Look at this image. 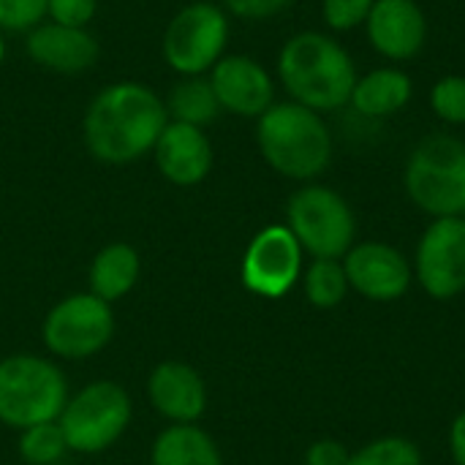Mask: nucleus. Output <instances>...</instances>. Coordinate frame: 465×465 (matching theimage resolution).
I'll return each mask as SVG.
<instances>
[{
    "label": "nucleus",
    "instance_id": "f257e3e1",
    "mask_svg": "<svg viewBox=\"0 0 465 465\" xmlns=\"http://www.w3.org/2000/svg\"><path fill=\"white\" fill-rule=\"evenodd\" d=\"M169 114L163 95L136 79L101 87L82 114V142L87 153L109 166H125L153 153Z\"/></svg>",
    "mask_w": 465,
    "mask_h": 465
},
{
    "label": "nucleus",
    "instance_id": "f03ea898",
    "mask_svg": "<svg viewBox=\"0 0 465 465\" xmlns=\"http://www.w3.org/2000/svg\"><path fill=\"white\" fill-rule=\"evenodd\" d=\"M357 76L360 71L349 49L322 30H300L289 35L275 60V79L289 101L319 114L349 106Z\"/></svg>",
    "mask_w": 465,
    "mask_h": 465
},
{
    "label": "nucleus",
    "instance_id": "7ed1b4c3",
    "mask_svg": "<svg viewBox=\"0 0 465 465\" xmlns=\"http://www.w3.org/2000/svg\"><path fill=\"white\" fill-rule=\"evenodd\" d=\"M256 147L275 174L316 183L332 163L335 136L324 114L294 101H275L256 120Z\"/></svg>",
    "mask_w": 465,
    "mask_h": 465
},
{
    "label": "nucleus",
    "instance_id": "20e7f679",
    "mask_svg": "<svg viewBox=\"0 0 465 465\" xmlns=\"http://www.w3.org/2000/svg\"><path fill=\"white\" fill-rule=\"evenodd\" d=\"M403 188L411 204L433 218L465 215V142L452 134H430L414 144L403 166Z\"/></svg>",
    "mask_w": 465,
    "mask_h": 465
},
{
    "label": "nucleus",
    "instance_id": "39448f33",
    "mask_svg": "<svg viewBox=\"0 0 465 465\" xmlns=\"http://www.w3.org/2000/svg\"><path fill=\"white\" fill-rule=\"evenodd\" d=\"M63 371L38 354H11L0 360V422L25 430L41 422H57L68 403Z\"/></svg>",
    "mask_w": 465,
    "mask_h": 465
},
{
    "label": "nucleus",
    "instance_id": "423d86ee",
    "mask_svg": "<svg viewBox=\"0 0 465 465\" xmlns=\"http://www.w3.org/2000/svg\"><path fill=\"white\" fill-rule=\"evenodd\" d=\"M286 226L311 259H343L357 242V215L343 193L302 183L286 202Z\"/></svg>",
    "mask_w": 465,
    "mask_h": 465
},
{
    "label": "nucleus",
    "instance_id": "0eeeda50",
    "mask_svg": "<svg viewBox=\"0 0 465 465\" xmlns=\"http://www.w3.org/2000/svg\"><path fill=\"white\" fill-rule=\"evenodd\" d=\"M232 19L213 0L185 3L163 27L161 57L177 76H207L226 54Z\"/></svg>",
    "mask_w": 465,
    "mask_h": 465
},
{
    "label": "nucleus",
    "instance_id": "6e6552de",
    "mask_svg": "<svg viewBox=\"0 0 465 465\" xmlns=\"http://www.w3.org/2000/svg\"><path fill=\"white\" fill-rule=\"evenodd\" d=\"M134 406L128 392L114 381H93L68 398L57 425L68 452L98 455L114 447L128 430Z\"/></svg>",
    "mask_w": 465,
    "mask_h": 465
},
{
    "label": "nucleus",
    "instance_id": "1a4fd4ad",
    "mask_svg": "<svg viewBox=\"0 0 465 465\" xmlns=\"http://www.w3.org/2000/svg\"><path fill=\"white\" fill-rule=\"evenodd\" d=\"M114 335L112 305L90 292L60 300L41 324V338L49 354L60 360H90L109 346Z\"/></svg>",
    "mask_w": 465,
    "mask_h": 465
},
{
    "label": "nucleus",
    "instance_id": "9d476101",
    "mask_svg": "<svg viewBox=\"0 0 465 465\" xmlns=\"http://www.w3.org/2000/svg\"><path fill=\"white\" fill-rule=\"evenodd\" d=\"M302 270L305 251L286 223H272L256 232L240 262L242 286L262 300L286 297L300 283Z\"/></svg>",
    "mask_w": 465,
    "mask_h": 465
},
{
    "label": "nucleus",
    "instance_id": "9b49d317",
    "mask_svg": "<svg viewBox=\"0 0 465 465\" xmlns=\"http://www.w3.org/2000/svg\"><path fill=\"white\" fill-rule=\"evenodd\" d=\"M414 281L433 300H455L465 292V215L433 218L414 251Z\"/></svg>",
    "mask_w": 465,
    "mask_h": 465
},
{
    "label": "nucleus",
    "instance_id": "f8f14e48",
    "mask_svg": "<svg viewBox=\"0 0 465 465\" xmlns=\"http://www.w3.org/2000/svg\"><path fill=\"white\" fill-rule=\"evenodd\" d=\"M341 262L351 292L371 302H395L414 283L409 256L381 240H357Z\"/></svg>",
    "mask_w": 465,
    "mask_h": 465
},
{
    "label": "nucleus",
    "instance_id": "ddd939ff",
    "mask_svg": "<svg viewBox=\"0 0 465 465\" xmlns=\"http://www.w3.org/2000/svg\"><path fill=\"white\" fill-rule=\"evenodd\" d=\"M207 79L215 90L221 112L226 114L259 120L275 104L278 79L262 60L251 54L226 52L210 68Z\"/></svg>",
    "mask_w": 465,
    "mask_h": 465
},
{
    "label": "nucleus",
    "instance_id": "4468645a",
    "mask_svg": "<svg viewBox=\"0 0 465 465\" xmlns=\"http://www.w3.org/2000/svg\"><path fill=\"white\" fill-rule=\"evenodd\" d=\"M365 35L371 49L390 65L411 63L428 44V14L420 0H376Z\"/></svg>",
    "mask_w": 465,
    "mask_h": 465
},
{
    "label": "nucleus",
    "instance_id": "2eb2a0df",
    "mask_svg": "<svg viewBox=\"0 0 465 465\" xmlns=\"http://www.w3.org/2000/svg\"><path fill=\"white\" fill-rule=\"evenodd\" d=\"M25 52L38 68L63 76L84 74L101 57L98 38L87 27H65L49 19L25 33Z\"/></svg>",
    "mask_w": 465,
    "mask_h": 465
},
{
    "label": "nucleus",
    "instance_id": "dca6fc26",
    "mask_svg": "<svg viewBox=\"0 0 465 465\" xmlns=\"http://www.w3.org/2000/svg\"><path fill=\"white\" fill-rule=\"evenodd\" d=\"M150 155L161 177L177 188H193L204 183L215 163V150L207 131L174 120L166 123Z\"/></svg>",
    "mask_w": 465,
    "mask_h": 465
},
{
    "label": "nucleus",
    "instance_id": "f3484780",
    "mask_svg": "<svg viewBox=\"0 0 465 465\" xmlns=\"http://www.w3.org/2000/svg\"><path fill=\"white\" fill-rule=\"evenodd\" d=\"M147 398L172 425H196L207 411V384L202 373L177 360H166L153 368L147 379Z\"/></svg>",
    "mask_w": 465,
    "mask_h": 465
},
{
    "label": "nucleus",
    "instance_id": "a211bd4d",
    "mask_svg": "<svg viewBox=\"0 0 465 465\" xmlns=\"http://www.w3.org/2000/svg\"><path fill=\"white\" fill-rule=\"evenodd\" d=\"M414 98V79L403 65H379L357 76L349 106L365 120L401 114Z\"/></svg>",
    "mask_w": 465,
    "mask_h": 465
},
{
    "label": "nucleus",
    "instance_id": "6ab92c4d",
    "mask_svg": "<svg viewBox=\"0 0 465 465\" xmlns=\"http://www.w3.org/2000/svg\"><path fill=\"white\" fill-rule=\"evenodd\" d=\"M142 272V259L136 253L134 245L128 242H109L104 245L90 264V294H95L104 302H117L125 294H131V289L136 286Z\"/></svg>",
    "mask_w": 465,
    "mask_h": 465
},
{
    "label": "nucleus",
    "instance_id": "aec40b11",
    "mask_svg": "<svg viewBox=\"0 0 465 465\" xmlns=\"http://www.w3.org/2000/svg\"><path fill=\"white\" fill-rule=\"evenodd\" d=\"M153 465H223L215 439L199 425H169L158 433L150 452Z\"/></svg>",
    "mask_w": 465,
    "mask_h": 465
},
{
    "label": "nucleus",
    "instance_id": "412c9836",
    "mask_svg": "<svg viewBox=\"0 0 465 465\" xmlns=\"http://www.w3.org/2000/svg\"><path fill=\"white\" fill-rule=\"evenodd\" d=\"M163 106L169 120L196 128H207L218 120V114H223L207 76H177V82L163 95Z\"/></svg>",
    "mask_w": 465,
    "mask_h": 465
},
{
    "label": "nucleus",
    "instance_id": "4be33fe9",
    "mask_svg": "<svg viewBox=\"0 0 465 465\" xmlns=\"http://www.w3.org/2000/svg\"><path fill=\"white\" fill-rule=\"evenodd\" d=\"M300 283H302L305 300L319 311L338 308L351 294L341 259H311V264L302 270Z\"/></svg>",
    "mask_w": 465,
    "mask_h": 465
},
{
    "label": "nucleus",
    "instance_id": "5701e85b",
    "mask_svg": "<svg viewBox=\"0 0 465 465\" xmlns=\"http://www.w3.org/2000/svg\"><path fill=\"white\" fill-rule=\"evenodd\" d=\"M68 452L65 436L57 422H41L19 430V458L27 465H54Z\"/></svg>",
    "mask_w": 465,
    "mask_h": 465
},
{
    "label": "nucleus",
    "instance_id": "b1692460",
    "mask_svg": "<svg viewBox=\"0 0 465 465\" xmlns=\"http://www.w3.org/2000/svg\"><path fill=\"white\" fill-rule=\"evenodd\" d=\"M349 465H425L422 450L406 436H381L351 452Z\"/></svg>",
    "mask_w": 465,
    "mask_h": 465
},
{
    "label": "nucleus",
    "instance_id": "393cba45",
    "mask_svg": "<svg viewBox=\"0 0 465 465\" xmlns=\"http://www.w3.org/2000/svg\"><path fill=\"white\" fill-rule=\"evenodd\" d=\"M430 112L444 125H465V74H447L430 87Z\"/></svg>",
    "mask_w": 465,
    "mask_h": 465
},
{
    "label": "nucleus",
    "instance_id": "a878e982",
    "mask_svg": "<svg viewBox=\"0 0 465 465\" xmlns=\"http://www.w3.org/2000/svg\"><path fill=\"white\" fill-rule=\"evenodd\" d=\"M376 0H322V19L332 33H351L365 27Z\"/></svg>",
    "mask_w": 465,
    "mask_h": 465
},
{
    "label": "nucleus",
    "instance_id": "bb28decb",
    "mask_svg": "<svg viewBox=\"0 0 465 465\" xmlns=\"http://www.w3.org/2000/svg\"><path fill=\"white\" fill-rule=\"evenodd\" d=\"M46 19V0H0V33H27Z\"/></svg>",
    "mask_w": 465,
    "mask_h": 465
},
{
    "label": "nucleus",
    "instance_id": "cd10ccee",
    "mask_svg": "<svg viewBox=\"0 0 465 465\" xmlns=\"http://www.w3.org/2000/svg\"><path fill=\"white\" fill-rule=\"evenodd\" d=\"M98 14V0H46V19L65 27H90Z\"/></svg>",
    "mask_w": 465,
    "mask_h": 465
},
{
    "label": "nucleus",
    "instance_id": "c85d7f7f",
    "mask_svg": "<svg viewBox=\"0 0 465 465\" xmlns=\"http://www.w3.org/2000/svg\"><path fill=\"white\" fill-rule=\"evenodd\" d=\"M221 8L242 22H267L283 14L294 0H218Z\"/></svg>",
    "mask_w": 465,
    "mask_h": 465
},
{
    "label": "nucleus",
    "instance_id": "c756f323",
    "mask_svg": "<svg viewBox=\"0 0 465 465\" xmlns=\"http://www.w3.org/2000/svg\"><path fill=\"white\" fill-rule=\"evenodd\" d=\"M351 452L338 439H319L305 450V465H349Z\"/></svg>",
    "mask_w": 465,
    "mask_h": 465
},
{
    "label": "nucleus",
    "instance_id": "7c9ffc66",
    "mask_svg": "<svg viewBox=\"0 0 465 465\" xmlns=\"http://www.w3.org/2000/svg\"><path fill=\"white\" fill-rule=\"evenodd\" d=\"M450 455L455 465H465V409L450 425Z\"/></svg>",
    "mask_w": 465,
    "mask_h": 465
},
{
    "label": "nucleus",
    "instance_id": "2f4dec72",
    "mask_svg": "<svg viewBox=\"0 0 465 465\" xmlns=\"http://www.w3.org/2000/svg\"><path fill=\"white\" fill-rule=\"evenodd\" d=\"M5 54H8V44H5V33H0V65L5 63Z\"/></svg>",
    "mask_w": 465,
    "mask_h": 465
}]
</instances>
